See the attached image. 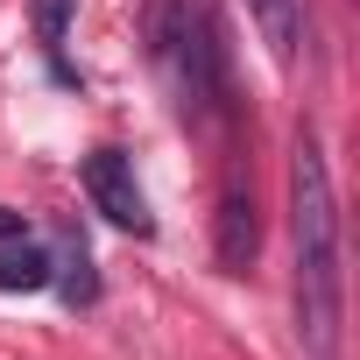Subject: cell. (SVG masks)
Segmentation results:
<instances>
[{"label": "cell", "instance_id": "277c9868", "mask_svg": "<svg viewBox=\"0 0 360 360\" xmlns=\"http://www.w3.org/2000/svg\"><path fill=\"white\" fill-rule=\"evenodd\" d=\"M255 248H262V219H255V191L226 184V198H219V269H226V276L255 269Z\"/></svg>", "mask_w": 360, "mask_h": 360}, {"label": "cell", "instance_id": "6da1fadb", "mask_svg": "<svg viewBox=\"0 0 360 360\" xmlns=\"http://www.w3.org/2000/svg\"><path fill=\"white\" fill-rule=\"evenodd\" d=\"M290 240H297V339L304 360H339L346 332V255H339V198L311 127L290 148Z\"/></svg>", "mask_w": 360, "mask_h": 360}, {"label": "cell", "instance_id": "52a82bcc", "mask_svg": "<svg viewBox=\"0 0 360 360\" xmlns=\"http://www.w3.org/2000/svg\"><path fill=\"white\" fill-rule=\"evenodd\" d=\"M0 290H50V255L22 233V240H0Z\"/></svg>", "mask_w": 360, "mask_h": 360}, {"label": "cell", "instance_id": "8992f818", "mask_svg": "<svg viewBox=\"0 0 360 360\" xmlns=\"http://www.w3.org/2000/svg\"><path fill=\"white\" fill-rule=\"evenodd\" d=\"M50 283L64 290V304H92L99 297V276H92V248L78 233H64V255L50 262Z\"/></svg>", "mask_w": 360, "mask_h": 360}, {"label": "cell", "instance_id": "7a4b0ae2", "mask_svg": "<svg viewBox=\"0 0 360 360\" xmlns=\"http://www.w3.org/2000/svg\"><path fill=\"white\" fill-rule=\"evenodd\" d=\"M148 50L191 120L226 113V43L198 0H148Z\"/></svg>", "mask_w": 360, "mask_h": 360}, {"label": "cell", "instance_id": "3957f363", "mask_svg": "<svg viewBox=\"0 0 360 360\" xmlns=\"http://www.w3.org/2000/svg\"><path fill=\"white\" fill-rule=\"evenodd\" d=\"M78 176H85V198H92L120 233H155V212H148V198H141V184H134V155H127V148H92Z\"/></svg>", "mask_w": 360, "mask_h": 360}, {"label": "cell", "instance_id": "5b68a950", "mask_svg": "<svg viewBox=\"0 0 360 360\" xmlns=\"http://www.w3.org/2000/svg\"><path fill=\"white\" fill-rule=\"evenodd\" d=\"M248 15H255V29H262L269 57L290 71V64H297V50H304V0H248Z\"/></svg>", "mask_w": 360, "mask_h": 360}, {"label": "cell", "instance_id": "ba28073f", "mask_svg": "<svg viewBox=\"0 0 360 360\" xmlns=\"http://www.w3.org/2000/svg\"><path fill=\"white\" fill-rule=\"evenodd\" d=\"M71 8H78V0H29V15H36V36H43V50H64V36H71Z\"/></svg>", "mask_w": 360, "mask_h": 360}, {"label": "cell", "instance_id": "9c48e42d", "mask_svg": "<svg viewBox=\"0 0 360 360\" xmlns=\"http://www.w3.org/2000/svg\"><path fill=\"white\" fill-rule=\"evenodd\" d=\"M22 233H29V219H22V212H8V205H0V240H22Z\"/></svg>", "mask_w": 360, "mask_h": 360}]
</instances>
